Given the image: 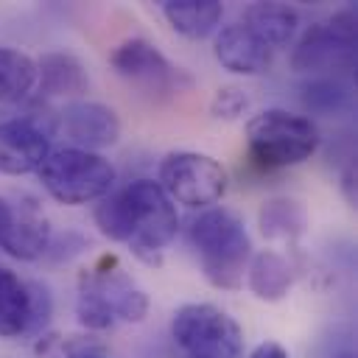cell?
Wrapping results in <instances>:
<instances>
[{"mask_svg": "<svg viewBox=\"0 0 358 358\" xmlns=\"http://www.w3.org/2000/svg\"><path fill=\"white\" fill-rule=\"evenodd\" d=\"M95 227L103 238L123 243L140 263L162 266L165 246L179 232L176 204L154 179H134L95 204Z\"/></svg>", "mask_w": 358, "mask_h": 358, "instance_id": "1", "label": "cell"}, {"mask_svg": "<svg viewBox=\"0 0 358 358\" xmlns=\"http://www.w3.org/2000/svg\"><path fill=\"white\" fill-rule=\"evenodd\" d=\"M76 316L87 330H109L117 322H143L148 316V294L117 263L115 255L98 257L76 280Z\"/></svg>", "mask_w": 358, "mask_h": 358, "instance_id": "2", "label": "cell"}, {"mask_svg": "<svg viewBox=\"0 0 358 358\" xmlns=\"http://www.w3.org/2000/svg\"><path fill=\"white\" fill-rule=\"evenodd\" d=\"M187 241L199 255L201 274L221 291H238L252 260V241L238 213L207 207L187 227Z\"/></svg>", "mask_w": 358, "mask_h": 358, "instance_id": "3", "label": "cell"}, {"mask_svg": "<svg viewBox=\"0 0 358 358\" xmlns=\"http://www.w3.org/2000/svg\"><path fill=\"white\" fill-rule=\"evenodd\" d=\"M319 129L308 115L280 106L263 109L246 120V148L260 168H294L319 148Z\"/></svg>", "mask_w": 358, "mask_h": 358, "instance_id": "4", "label": "cell"}, {"mask_svg": "<svg viewBox=\"0 0 358 358\" xmlns=\"http://www.w3.org/2000/svg\"><path fill=\"white\" fill-rule=\"evenodd\" d=\"M36 176L45 193L67 207L101 201L106 193H112L115 179H117L115 165L103 154L73 148V145L50 148Z\"/></svg>", "mask_w": 358, "mask_h": 358, "instance_id": "5", "label": "cell"}, {"mask_svg": "<svg viewBox=\"0 0 358 358\" xmlns=\"http://www.w3.org/2000/svg\"><path fill=\"white\" fill-rule=\"evenodd\" d=\"M355 22L352 6L338 8L324 22H313L291 50V70L316 78H338L355 70Z\"/></svg>", "mask_w": 358, "mask_h": 358, "instance_id": "6", "label": "cell"}, {"mask_svg": "<svg viewBox=\"0 0 358 358\" xmlns=\"http://www.w3.org/2000/svg\"><path fill=\"white\" fill-rule=\"evenodd\" d=\"M171 336L187 358H241V324L213 302H187L173 310Z\"/></svg>", "mask_w": 358, "mask_h": 358, "instance_id": "7", "label": "cell"}, {"mask_svg": "<svg viewBox=\"0 0 358 358\" xmlns=\"http://www.w3.org/2000/svg\"><path fill=\"white\" fill-rule=\"evenodd\" d=\"M157 185L176 204L190 210H207L224 199L229 176L227 168L201 151H171L162 157Z\"/></svg>", "mask_w": 358, "mask_h": 358, "instance_id": "8", "label": "cell"}, {"mask_svg": "<svg viewBox=\"0 0 358 358\" xmlns=\"http://www.w3.org/2000/svg\"><path fill=\"white\" fill-rule=\"evenodd\" d=\"M53 229L42 207L28 196H0V249L22 263L48 255Z\"/></svg>", "mask_w": 358, "mask_h": 358, "instance_id": "9", "label": "cell"}, {"mask_svg": "<svg viewBox=\"0 0 358 358\" xmlns=\"http://www.w3.org/2000/svg\"><path fill=\"white\" fill-rule=\"evenodd\" d=\"M109 62L117 76L143 87L145 92H173L179 90V84H190V76L182 67H173L148 39L140 36L120 42L112 50Z\"/></svg>", "mask_w": 358, "mask_h": 358, "instance_id": "10", "label": "cell"}, {"mask_svg": "<svg viewBox=\"0 0 358 358\" xmlns=\"http://www.w3.org/2000/svg\"><path fill=\"white\" fill-rule=\"evenodd\" d=\"M50 154V134L39 117H8L0 120V173L25 176L36 173Z\"/></svg>", "mask_w": 358, "mask_h": 358, "instance_id": "11", "label": "cell"}, {"mask_svg": "<svg viewBox=\"0 0 358 358\" xmlns=\"http://www.w3.org/2000/svg\"><path fill=\"white\" fill-rule=\"evenodd\" d=\"M56 117H59V129L73 143V148H87L101 154V148L115 145L120 137L117 112L101 101H84V98L67 101L56 112Z\"/></svg>", "mask_w": 358, "mask_h": 358, "instance_id": "12", "label": "cell"}, {"mask_svg": "<svg viewBox=\"0 0 358 358\" xmlns=\"http://www.w3.org/2000/svg\"><path fill=\"white\" fill-rule=\"evenodd\" d=\"M213 53L221 62L224 70L235 76H260L271 67L274 50L255 36L243 22H229L215 31L213 39Z\"/></svg>", "mask_w": 358, "mask_h": 358, "instance_id": "13", "label": "cell"}, {"mask_svg": "<svg viewBox=\"0 0 358 358\" xmlns=\"http://www.w3.org/2000/svg\"><path fill=\"white\" fill-rule=\"evenodd\" d=\"M36 87L45 98H76L87 92L90 78L84 64L70 53H45L36 62Z\"/></svg>", "mask_w": 358, "mask_h": 358, "instance_id": "14", "label": "cell"}, {"mask_svg": "<svg viewBox=\"0 0 358 358\" xmlns=\"http://www.w3.org/2000/svg\"><path fill=\"white\" fill-rule=\"evenodd\" d=\"M246 285L249 291L263 302H280L288 296L294 285V268L288 257H282L274 249H263L252 255L246 266Z\"/></svg>", "mask_w": 358, "mask_h": 358, "instance_id": "15", "label": "cell"}, {"mask_svg": "<svg viewBox=\"0 0 358 358\" xmlns=\"http://www.w3.org/2000/svg\"><path fill=\"white\" fill-rule=\"evenodd\" d=\"M31 336V285L0 266V338Z\"/></svg>", "mask_w": 358, "mask_h": 358, "instance_id": "16", "label": "cell"}, {"mask_svg": "<svg viewBox=\"0 0 358 358\" xmlns=\"http://www.w3.org/2000/svg\"><path fill=\"white\" fill-rule=\"evenodd\" d=\"M243 25L271 50H280L294 39L299 14L285 3H252L243 11Z\"/></svg>", "mask_w": 358, "mask_h": 358, "instance_id": "17", "label": "cell"}, {"mask_svg": "<svg viewBox=\"0 0 358 358\" xmlns=\"http://www.w3.org/2000/svg\"><path fill=\"white\" fill-rule=\"evenodd\" d=\"M162 14L176 34L187 39H204L218 28L224 6L215 0H165Z\"/></svg>", "mask_w": 358, "mask_h": 358, "instance_id": "18", "label": "cell"}, {"mask_svg": "<svg viewBox=\"0 0 358 358\" xmlns=\"http://www.w3.org/2000/svg\"><path fill=\"white\" fill-rule=\"evenodd\" d=\"M36 87V62L14 48L0 45V103L22 101Z\"/></svg>", "mask_w": 358, "mask_h": 358, "instance_id": "19", "label": "cell"}, {"mask_svg": "<svg viewBox=\"0 0 358 358\" xmlns=\"http://www.w3.org/2000/svg\"><path fill=\"white\" fill-rule=\"evenodd\" d=\"M257 227L268 241H294L305 232V210L294 199H268L257 213Z\"/></svg>", "mask_w": 358, "mask_h": 358, "instance_id": "20", "label": "cell"}, {"mask_svg": "<svg viewBox=\"0 0 358 358\" xmlns=\"http://www.w3.org/2000/svg\"><path fill=\"white\" fill-rule=\"evenodd\" d=\"M302 103L313 115L333 117V115H341L350 109L352 92L341 78H310L302 87Z\"/></svg>", "mask_w": 358, "mask_h": 358, "instance_id": "21", "label": "cell"}, {"mask_svg": "<svg viewBox=\"0 0 358 358\" xmlns=\"http://www.w3.org/2000/svg\"><path fill=\"white\" fill-rule=\"evenodd\" d=\"M36 355L39 358H109L101 344L81 336H59V333L39 336Z\"/></svg>", "mask_w": 358, "mask_h": 358, "instance_id": "22", "label": "cell"}, {"mask_svg": "<svg viewBox=\"0 0 358 358\" xmlns=\"http://www.w3.org/2000/svg\"><path fill=\"white\" fill-rule=\"evenodd\" d=\"M246 109H249V95H246V90H241L235 84L221 87L210 101L213 117H221V120H238Z\"/></svg>", "mask_w": 358, "mask_h": 358, "instance_id": "23", "label": "cell"}, {"mask_svg": "<svg viewBox=\"0 0 358 358\" xmlns=\"http://www.w3.org/2000/svg\"><path fill=\"white\" fill-rule=\"evenodd\" d=\"M28 285H31V336H36V333H42V327L48 324V319L53 313V296L45 282L28 280Z\"/></svg>", "mask_w": 358, "mask_h": 358, "instance_id": "24", "label": "cell"}, {"mask_svg": "<svg viewBox=\"0 0 358 358\" xmlns=\"http://www.w3.org/2000/svg\"><path fill=\"white\" fill-rule=\"evenodd\" d=\"M249 358H291V355H288V350H285L282 344H277V341H263V344H257V347L252 350Z\"/></svg>", "mask_w": 358, "mask_h": 358, "instance_id": "25", "label": "cell"}]
</instances>
